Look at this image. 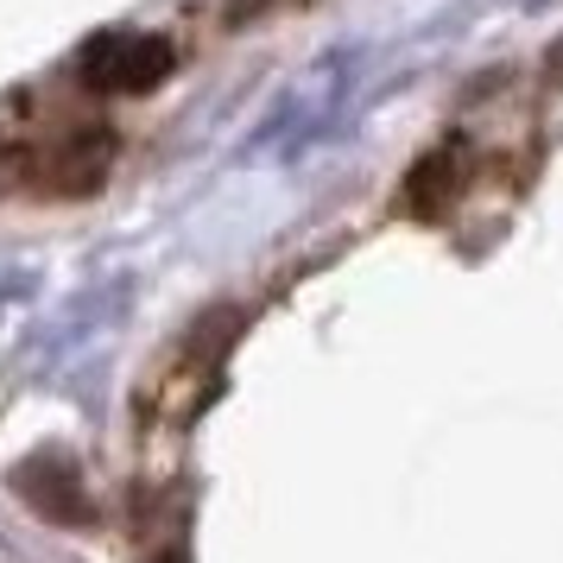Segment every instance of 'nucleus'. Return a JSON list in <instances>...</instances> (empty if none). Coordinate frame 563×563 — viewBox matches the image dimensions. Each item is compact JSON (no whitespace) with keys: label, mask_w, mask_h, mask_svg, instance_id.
I'll use <instances>...</instances> for the list:
<instances>
[{"label":"nucleus","mask_w":563,"mask_h":563,"mask_svg":"<svg viewBox=\"0 0 563 563\" xmlns=\"http://www.w3.org/2000/svg\"><path fill=\"white\" fill-rule=\"evenodd\" d=\"M229 335H234V317H216V323L184 335V349H172V355L158 361L153 393H146V411L140 418L146 424H165V418H190V411L203 406L209 380H216V367L229 355Z\"/></svg>","instance_id":"nucleus-1"},{"label":"nucleus","mask_w":563,"mask_h":563,"mask_svg":"<svg viewBox=\"0 0 563 563\" xmlns=\"http://www.w3.org/2000/svg\"><path fill=\"white\" fill-rule=\"evenodd\" d=\"M165 70H172V45H165V38H146V32L102 38L96 52L82 57V77L96 82V89H108V96H140V89H153Z\"/></svg>","instance_id":"nucleus-2"},{"label":"nucleus","mask_w":563,"mask_h":563,"mask_svg":"<svg viewBox=\"0 0 563 563\" xmlns=\"http://www.w3.org/2000/svg\"><path fill=\"white\" fill-rule=\"evenodd\" d=\"M102 158H108L102 140H70V146L45 153V165H38V184H45V190H82V184L102 178Z\"/></svg>","instance_id":"nucleus-3"}]
</instances>
